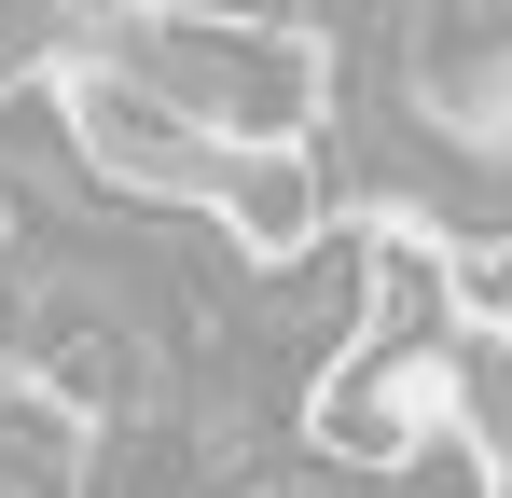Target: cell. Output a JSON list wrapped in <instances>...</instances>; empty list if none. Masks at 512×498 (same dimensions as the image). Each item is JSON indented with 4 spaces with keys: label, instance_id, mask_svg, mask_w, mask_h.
<instances>
[{
    "label": "cell",
    "instance_id": "cell-5",
    "mask_svg": "<svg viewBox=\"0 0 512 498\" xmlns=\"http://www.w3.org/2000/svg\"><path fill=\"white\" fill-rule=\"evenodd\" d=\"M84 42V0H0V97L14 83H56Z\"/></svg>",
    "mask_w": 512,
    "mask_h": 498
},
{
    "label": "cell",
    "instance_id": "cell-3",
    "mask_svg": "<svg viewBox=\"0 0 512 498\" xmlns=\"http://www.w3.org/2000/svg\"><path fill=\"white\" fill-rule=\"evenodd\" d=\"M194 222L236 249L250 277H277V263H305V249L333 236V153H319V139H222Z\"/></svg>",
    "mask_w": 512,
    "mask_h": 498
},
{
    "label": "cell",
    "instance_id": "cell-4",
    "mask_svg": "<svg viewBox=\"0 0 512 498\" xmlns=\"http://www.w3.org/2000/svg\"><path fill=\"white\" fill-rule=\"evenodd\" d=\"M374 498H499V443L457 415V429H429L402 471H374Z\"/></svg>",
    "mask_w": 512,
    "mask_h": 498
},
{
    "label": "cell",
    "instance_id": "cell-2",
    "mask_svg": "<svg viewBox=\"0 0 512 498\" xmlns=\"http://www.w3.org/2000/svg\"><path fill=\"white\" fill-rule=\"evenodd\" d=\"M56 111H70L84 180L125 194V208H194L208 166H222V139H208L194 111H167L139 70H111V56H84V42H70V70H56Z\"/></svg>",
    "mask_w": 512,
    "mask_h": 498
},
{
    "label": "cell",
    "instance_id": "cell-1",
    "mask_svg": "<svg viewBox=\"0 0 512 498\" xmlns=\"http://www.w3.org/2000/svg\"><path fill=\"white\" fill-rule=\"evenodd\" d=\"M84 56L139 70L208 139H319V111H333V42L263 0H111L84 14Z\"/></svg>",
    "mask_w": 512,
    "mask_h": 498
}]
</instances>
